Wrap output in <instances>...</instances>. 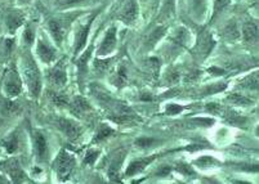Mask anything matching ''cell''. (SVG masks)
Here are the masks:
<instances>
[{
    "instance_id": "6da1fadb",
    "label": "cell",
    "mask_w": 259,
    "mask_h": 184,
    "mask_svg": "<svg viewBox=\"0 0 259 184\" xmlns=\"http://www.w3.org/2000/svg\"><path fill=\"white\" fill-rule=\"evenodd\" d=\"M74 21V16H63V17H53L48 20V28L49 32H51L52 37L58 45H61L65 39V36L67 35L71 22Z\"/></svg>"
},
{
    "instance_id": "ba28073f",
    "label": "cell",
    "mask_w": 259,
    "mask_h": 184,
    "mask_svg": "<svg viewBox=\"0 0 259 184\" xmlns=\"http://www.w3.org/2000/svg\"><path fill=\"white\" fill-rule=\"evenodd\" d=\"M94 17H96V13L92 14L91 17H89V20L87 21L85 23H83V25H80L79 28H77L76 37H75V48H74L75 54L80 53V52L85 48L87 40H88V35H89V31H91L92 22L94 21Z\"/></svg>"
},
{
    "instance_id": "9c48e42d",
    "label": "cell",
    "mask_w": 259,
    "mask_h": 184,
    "mask_svg": "<svg viewBox=\"0 0 259 184\" xmlns=\"http://www.w3.org/2000/svg\"><path fill=\"white\" fill-rule=\"evenodd\" d=\"M36 54L44 63H52L57 58V52H56V49L48 41L41 39V37L36 42Z\"/></svg>"
},
{
    "instance_id": "f546056e",
    "label": "cell",
    "mask_w": 259,
    "mask_h": 184,
    "mask_svg": "<svg viewBox=\"0 0 259 184\" xmlns=\"http://www.w3.org/2000/svg\"><path fill=\"white\" fill-rule=\"evenodd\" d=\"M23 39H25V42H27V44H32L35 40V32L34 30H32L30 26H27L25 30V32H23Z\"/></svg>"
},
{
    "instance_id": "5bb4252c",
    "label": "cell",
    "mask_w": 259,
    "mask_h": 184,
    "mask_svg": "<svg viewBox=\"0 0 259 184\" xmlns=\"http://www.w3.org/2000/svg\"><path fill=\"white\" fill-rule=\"evenodd\" d=\"M49 81L54 85V86H63L67 82V75H66L65 66L62 62L58 63L54 68H52L49 72Z\"/></svg>"
},
{
    "instance_id": "4fadbf2b",
    "label": "cell",
    "mask_w": 259,
    "mask_h": 184,
    "mask_svg": "<svg viewBox=\"0 0 259 184\" xmlns=\"http://www.w3.org/2000/svg\"><path fill=\"white\" fill-rule=\"evenodd\" d=\"M70 108H71V112L74 113L75 116L79 117H84L92 111L91 105H89L88 101L85 98H83V97H76V98L72 99Z\"/></svg>"
},
{
    "instance_id": "7402d4cb",
    "label": "cell",
    "mask_w": 259,
    "mask_h": 184,
    "mask_svg": "<svg viewBox=\"0 0 259 184\" xmlns=\"http://www.w3.org/2000/svg\"><path fill=\"white\" fill-rule=\"evenodd\" d=\"M114 134V129L111 126H108L106 124H101L100 127H98L97 133L94 135L93 143H97V142H102L105 139H107L108 136H111Z\"/></svg>"
},
{
    "instance_id": "2e32d148",
    "label": "cell",
    "mask_w": 259,
    "mask_h": 184,
    "mask_svg": "<svg viewBox=\"0 0 259 184\" xmlns=\"http://www.w3.org/2000/svg\"><path fill=\"white\" fill-rule=\"evenodd\" d=\"M166 32V26H157V27H155L154 30H152L151 32H150V35L147 36V39H146L145 44L146 47H147V49H151L154 48L155 45H156L157 42L161 40V37L165 35Z\"/></svg>"
},
{
    "instance_id": "cb8c5ba5",
    "label": "cell",
    "mask_w": 259,
    "mask_h": 184,
    "mask_svg": "<svg viewBox=\"0 0 259 184\" xmlns=\"http://www.w3.org/2000/svg\"><path fill=\"white\" fill-rule=\"evenodd\" d=\"M85 0H56L54 2V4H56V7L57 8H71V7H75V6H79V4L84 3Z\"/></svg>"
},
{
    "instance_id": "5b68a950",
    "label": "cell",
    "mask_w": 259,
    "mask_h": 184,
    "mask_svg": "<svg viewBox=\"0 0 259 184\" xmlns=\"http://www.w3.org/2000/svg\"><path fill=\"white\" fill-rule=\"evenodd\" d=\"M214 44L215 42H214L210 32L206 31V30H201L199 32V35H197L196 44H195L194 48V54L196 57H199V58H205L213 51Z\"/></svg>"
},
{
    "instance_id": "603a6c76",
    "label": "cell",
    "mask_w": 259,
    "mask_h": 184,
    "mask_svg": "<svg viewBox=\"0 0 259 184\" xmlns=\"http://www.w3.org/2000/svg\"><path fill=\"white\" fill-rule=\"evenodd\" d=\"M0 108H2V112L4 115H7V116H13V115H16L20 111V105L17 102H13V101L8 99V101L2 103Z\"/></svg>"
},
{
    "instance_id": "8d00e7d4",
    "label": "cell",
    "mask_w": 259,
    "mask_h": 184,
    "mask_svg": "<svg viewBox=\"0 0 259 184\" xmlns=\"http://www.w3.org/2000/svg\"><path fill=\"white\" fill-rule=\"evenodd\" d=\"M204 3H205V0H194V6L196 9H201V6Z\"/></svg>"
},
{
    "instance_id": "f1b7e54d",
    "label": "cell",
    "mask_w": 259,
    "mask_h": 184,
    "mask_svg": "<svg viewBox=\"0 0 259 184\" xmlns=\"http://www.w3.org/2000/svg\"><path fill=\"white\" fill-rule=\"evenodd\" d=\"M98 156H100V151L89 150L88 152H87L85 157H84V162L88 165H94V162L97 161Z\"/></svg>"
},
{
    "instance_id": "9a60e30c",
    "label": "cell",
    "mask_w": 259,
    "mask_h": 184,
    "mask_svg": "<svg viewBox=\"0 0 259 184\" xmlns=\"http://www.w3.org/2000/svg\"><path fill=\"white\" fill-rule=\"evenodd\" d=\"M155 159H156V155L151 156V157H147V159H141V160H137V161H133L131 165H129L128 170H126V175L132 176L141 173V171H143V170L146 169V166H148V165L151 164Z\"/></svg>"
},
{
    "instance_id": "277c9868",
    "label": "cell",
    "mask_w": 259,
    "mask_h": 184,
    "mask_svg": "<svg viewBox=\"0 0 259 184\" xmlns=\"http://www.w3.org/2000/svg\"><path fill=\"white\" fill-rule=\"evenodd\" d=\"M23 76H25V81L29 86L31 96L39 97L40 91H41V76H40L39 68L31 58L23 66Z\"/></svg>"
},
{
    "instance_id": "7c38bea8",
    "label": "cell",
    "mask_w": 259,
    "mask_h": 184,
    "mask_svg": "<svg viewBox=\"0 0 259 184\" xmlns=\"http://www.w3.org/2000/svg\"><path fill=\"white\" fill-rule=\"evenodd\" d=\"M34 146L35 155L39 161H46L48 156V147H47V141L44 135L40 131H34Z\"/></svg>"
},
{
    "instance_id": "f35d334b",
    "label": "cell",
    "mask_w": 259,
    "mask_h": 184,
    "mask_svg": "<svg viewBox=\"0 0 259 184\" xmlns=\"http://www.w3.org/2000/svg\"><path fill=\"white\" fill-rule=\"evenodd\" d=\"M142 2H147V0H142Z\"/></svg>"
},
{
    "instance_id": "83f0119b",
    "label": "cell",
    "mask_w": 259,
    "mask_h": 184,
    "mask_svg": "<svg viewBox=\"0 0 259 184\" xmlns=\"http://www.w3.org/2000/svg\"><path fill=\"white\" fill-rule=\"evenodd\" d=\"M230 3V0H214V13H213V17H211V21L215 20L217 16L226 8ZM210 21V22H211Z\"/></svg>"
},
{
    "instance_id": "ac0fdd59",
    "label": "cell",
    "mask_w": 259,
    "mask_h": 184,
    "mask_svg": "<svg viewBox=\"0 0 259 184\" xmlns=\"http://www.w3.org/2000/svg\"><path fill=\"white\" fill-rule=\"evenodd\" d=\"M240 30L237 27V23L235 21H228L222 28V36L226 40H230V41H234L240 37Z\"/></svg>"
},
{
    "instance_id": "d590c367",
    "label": "cell",
    "mask_w": 259,
    "mask_h": 184,
    "mask_svg": "<svg viewBox=\"0 0 259 184\" xmlns=\"http://www.w3.org/2000/svg\"><path fill=\"white\" fill-rule=\"evenodd\" d=\"M209 72H211V74H214V75H223V70H221V68H217V67H211L210 70H209Z\"/></svg>"
},
{
    "instance_id": "e575fe53",
    "label": "cell",
    "mask_w": 259,
    "mask_h": 184,
    "mask_svg": "<svg viewBox=\"0 0 259 184\" xmlns=\"http://www.w3.org/2000/svg\"><path fill=\"white\" fill-rule=\"evenodd\" d=\"M181 167H178V170L180 171H182V173H186V174H192V169H191V166H188V165H180Z\"/></svg>"
},
{
    "instance_id": "d4e9b609",
    "label": "cell",
    "mask_w": 259,
    "mask_h": 184,
    "mask_svg": "<svg viewBox=\"0 0 259 184\" xmlns=\"http://www.w3.org/2000/svg\"><path fill=\"white\" fill-rule=\"evenodd\" d=\"M4 147L7 148V151H8L9 153L16 152L18 148V136L16 135V134H13L11 138H8L4 142Z\"/></svg>"
},
{
    "instance_id": "1f68e13d",
    "label": "cell",
    "mask_w": 259,
    "mask_h": 184,
    "mask_svg": "<svg viewBox=\"0 0 259 184\" xmlns=\"http://www.w3.org/2000/svg\"><path fill=\"white\" fill-rule=\"evenodd\" d=\"M227 120L231 122V124H234V125H242L245 122L244 117L239 116V115H236V113H230V115L227 116Z\"/></svg>"
},
{
    "instance_id": "e0dca14e",
    "label": "cell",
    "mask_w": 259,
    "mask_h": 184,
    "mask_svg": "<svg viewBox=\"0 0 259 184\" xmlns=\"http://www.w3.org/2000/svg\"><path fill=\"white\" fill-rule=\"evenodd\" d=\"M242 36L246 42L258 41V25L255 22H245L242 26Z\"/></svg>"
},
{
    "instance_id": "836d02e7",
    "label": "cell",
    "mask_w": 259,
    "mask_h": 184,
    "mask_svg": "<svg viewBox=\"0 0 259 184\" xmlns=\"http://www.w3.org/2000/svg\"><path fill=\"white\" fill-rule=\"evenodd\" d=\"M52 101H53L54 105H57V106H63L67 103L66 98H63V97L60 96V94H52Z\"/></svg>"
},
{
    "instance_id": "74e56055",
    "label": "cell",
    "mask_w": 259,
    "mask_h": 184,
    "mask_svg": "<svg viewBox=\"0 0 259 184\" xmlns=\"http://www.w3.org/2000/svg\"><path fill=\"white\" fill-rule=\"evenodd\" d=\"M18 2H20V3H30L31 0H18Z\"/></svg>"
},
{
    "instance_id": "ab89813d",
    "label": "cell",
    "mask_w": 259,
    "mask_h": 184,
    "mask_svg": "<svg viewBox=\"0 0 259 184\" xmlns=\"http://www.w3.org/2000/svg\"><path fill=\"white\" fill-rule=\"evenodd\" d=\"M0 166H2V164H0Z\"/></svg>"
},
{
    "instance_id": "7a4b0ae2",
    "label": "cell",
    "mask_w": 259,
    "mask_h": 184,
    "mask_svg": "<svg viewBox=\"0 0 259 184\" xmlns=\"http://www.w3.org/2000/svg\"><path fill=\"white\" fill-rule=\"evenodd\" d=\"M2 88H3L4 97L7 99H13L17 96H20L22 91V81L20 79L17 71L15 68H8L4 72L3 82H2Z\"/></svg>"
},
{
    "instance_id": "52a82bcc",
    "label": "cell",
    "mask_w": 259,
    "mask_h": 184,
    "mask_svg": "<svg viewBox=\"0 0 259 184\" xmlns=\"http://www.w3.org/2000/svg\"><path fill=\"white\" fill-rule=\"evenodd\" d=\"M138 16H140V8H138L137 2L136 0H128L125 6L122 7V9L120 11L117 18L125 25H133L138 20Z\"/></svg>"
},
{
    "instance_id": "4316f807",
    "label": "cell",
    "mask_w": 259,
    "mask_h": 184,
    "mask_svg": "<svg viewBox=\"0 0 259 184\" xmlns=\"http://www.w3.org/2000/svg\"><path fill=\"white\" fill-rule=\"evenodd\" d=\"M241 85L244 88L248 89H256L258 88V74H254L248 76L241 81Z\"/></svg>"
},
{
    "instance_id": "3957f363",
    "label": "cell",
    "mask_w": 259,
    "mask_h": 184,
    "mask_svg": "<svg viewBox=\"0 0 259 184\" xmlns=\"http://www.w3.org/2000/svg\"><path fill=\"white\" fill-rule=\"evenodd\" d=\"M75 167V157L67 151L62 150L53 161V169L61 180H66L71 175Z\"/></svg>"
},
{
    "instance_id": "484cf974",
    "label": "cell",
    "mask_w": 259,
    "mask_h": 184,
    "mask_svg": "<svg viewBox=\"0 0 259 184\" xmlns=\"http://www.w3.org/2000/svg\"><path fill=\"white\" fill-rule=\"evenodd\" d=\"M227 101L231 103H234V105H241V106L242 105L246 106L250 103V99L241 96V94H231V96L227 98Z\"/></svg>"
},
{
    "instance_id": "4dcf8cb0",
    "label": "cell",
    "mask_w": 259,
    "mask_h": 184,
    "mask_svg": "<svg viewBox=\"0 0 259 184\" xmlns=\"http://www.w3.org/2000/svg\"><path fill=\"white\" fill-rule=\"evenodd\" d=\"M154 142L155 141L152 138H140L136 141V145L141 148H148L154 145Z\"/></svg>"
},
{
    "instance_id": "8fae6325",
    "label": "cell",
    "mask_w": 259,
    "mask_h": 184,
    "mask_svg": "<svg viewBox=\"0 0 259 184\" xmlns=\"http://www.w3.org/2000/svg\"><path fill=\"white\" fill-rule=\"evenodd\" d=\"M26 16L23 12L18 11V9H12L7 13L6 17V26L7 30H8L11 34H15L18 28L25 23Z\"/></svg>"
},
{
    "instance_id": "30bf717a",
    "label": "cell",
    "mask_w": 259,
    "mask_h": 184,
    "mask_svg": "<svg viewBox=\"0 0 259 184\" xmlns=\"http://www.w3.org/2000/svg\"><path fill=\"white\" fill-rule=\"evenodd\" d=\"M115 48H116V27H111L108 28L102 42H101V47L97 52L98 57L108 56L114 52Z\"/></svg>"
},
{
    "instance_id": "d6986e66",
    "label": "cell",
    "mask_w": 259,
    "mask_h": 184,
    "mask_svg": "<svg viewBox=\"0 0 259 184\" xmlns=\"http://www.w3.org/2000/svg\"><path fill=\"white\" fill-rule=\"evenodd\" d=\"M7 165H8V174L12 176L13 181L20 183V181L25 180V173L22 171V169H21V166L18 165L17 161L12 160V161H9Z\"/></svg>"
},
{
    "instance_id": "ffe728a7",
    "label": "cell",
    "mask_w": 259,
    "mask_h": 184,
    "mask_svg": "<svg viewBox=\"0 0 259 184\" xmlns=\"http://www.w3.org/2000/svg\"><path fill=\"white\" fill-rule=\"evenodd\" d=\"M92 52H93V45L89 47L88 51L84 52V53L79 57V60L76 61V66H77V70H79L80 76L85 75L87 71H88V68H87V63H88L89 58H91Z\"/></svg>"
},
{
    "instance_id": "44dd1931",
    "label": "cell",
    "mask_w": 259,
    "mask_h": 184,
    "mask_svg": "<svg viewBox=\"0 0 259 184\" xmlns=\"http://www.w3.org/2000/svg\"><path fill=\"white\" fill-rule=\"evenodd\" d=\"M126 81H128L126 68L124 67V66H120V67L117 68L116 72L114 74V76H112L111 82L115 86H117V88H121V86H124V85L126 84Z\"/></svg>"
},
{
    "instance_id": "d6a6232c",
    "label": "cell",
    "mask_w": 259,
    "mask_h": 184,
    "mask_svg": "<svg viewBox=\"0 0 259 184\" xmlns=\"http://www.w3.org/2000/svg\"><path fill=\"white\" fill-rule=\"evenodd\" d=\"M182 110H183V108L181 107V106L174 105V103H171V105H169L168 107H166L165 113H166V115H171V116H173V115H177V113H180Z\"/></svg>"
},
{
    "instance_id": "8992f818",
    "label": "cell",
    "mask_w": 259,
    "mask_h": 184,
    "mask_svg": "<svg viewBox=\"0 0 259 184\" xmlns=\"http://www.w3.org/2000/svg\"><path fill=\"white\" fill-rule=\"evenodd\" d=\"M54 125L70 139H76L77 136L81 135V131H83L76 122L69 119H63V117L54 119Z\"/></svg>"
}]
</instances>
